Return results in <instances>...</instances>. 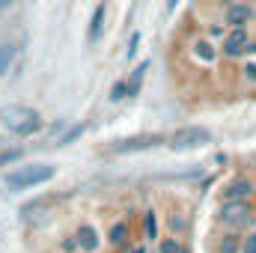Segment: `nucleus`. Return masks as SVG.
I'll use <instances>...</instances> for the list:
<instances>
[{"label":"nucleus","instance_id":"13","mask_svg":"<svg viewBox=\"0 0 256 253\" xmlns=\"http://www.w3.org/2000/svg\"><path fill=\"white\" fill-rule=\"evenodd\" d=\"M126 242H128V224H114L110 226V244L122 248Z\"/></svg>","mask_w":256,"mask_h":253},{"label":"nucleus","instance_id":"4","mask_svg":"<svg viewBox=\"0 0 256 253\" xmlns=\"http://www.w3.org/2000/svg\"><path fill=\"white\" fill-rule=\"evenodd\" d=\"M208 131L206 128H182V131H176L173 137H170V146L173 149H191V146H202V143H208Z\"/></svg>","mask_w":256,"mask_h":253},{"label":"nucleus","instance_id":"11","mask_svg":"<svg viewBox=\"0 0 256 253\" xmlns=\"http://www.w3.org/2000/svg\"><path fill=\"white\" fill-rule=\"evenodd\" d=\"M12 60H15V45H9V42H3L0 45V78L9 72V66H12Z\"/></svg>","mask_w":256,"mask_h":253},{"label":"nucleus","instance_id":"17","mask_svg":"<svg viewBox=\"0 0 256 253\" xmlns=\"http://www.w3.org/2000/svg\"><path fill=\"white\" fill-rule=\"evenodd\" d=\"M161 253H185L179 238H161Z\"/></svg>","mask_w":256,"mask_h":253},{"label":"nucleus","instance_id":"21","mask_svg":"<svg viewBox=\"0 0 256 253\" xmlns=\"http://www.w3.org/2000/svg\"><path fill=\"white\" fill-rule=\"evenodd\" d=\"M128 253H149L143 244H134V248H128Z\"/></svg>","mask_w":256,"mask_h":253},{"label":"nucleus","instance_id":"15","mask_svg":"<svg viewBox=\"0 0 256 253\" xmlns=\"http://www.w3.org/2000/svg\"><path fill=\"white\" fill-rule=\"evenodd\" d=\"M146 238H158V214L152 208L146 212Z\"/></svg>","mask_w":256,"mask_h":253},{"label":"nucleus","instance_id":"3","mask_svg":"<svg viewBox=\"0 0 256 253\" xmlns=\"http://www.w3.org/2000/svg\"><path fill=\"white\" fill-rule=\"evenodd\" d=\"M250 36H248V30H230L226 36H224V45H220V51H224V57H230V60H238V57H244V54H250Z\"/></svg>","mask_w":256,"mask_h":253},{"label":"nucleus","instance_id":"2","mask_svg":"<svg viewBox=\"0 0 256 253\" xmlns=\"http://www.w3.org/2000/svg\"><path fill=\"white\" fill-rule=\"evenodd\" d=\"M0 122L9 128V131L24 134V137L42 128V120H39V114H36V110H30V108H18V104L0 108Z\"/></svg>","mask_w":256,"mask_h":253},{"label":"nucleus","instance_id":"8","mask_svg":"<svg viewBox=\"0 0 256 253\" xmlns=\"http://www.w3.org/2000/svg\"><path fill=\"white\" fill-rule=\"evenodd\" d=\"M74 236H78V244H80V250H86V253L98 250V244H102V238H98L96 226H90V224H84V226H80Z\"/></svg>","mask_w":256,"mask_h":253},{"label":"nucleus","instance_id":"6","mask_svg":"<svg viewBox=\"0 0 256 253\" xmlns=\"http://www.w3.org/2000/svg\"><path fill=\"white\" fill-rule=\"evenodd\" d=\"M254 190H256V185L250 179H236V182H230L224 188V200L226 202H248L254 196Z\"/></svg>","mask_w":256,"mask_h":253},{"label":"nucleus","instance_id":"20","mask_svg":"<svg viewBox=\"0 0 256 253\" xmlns=\"http://www.w3.org/2000/svg\"><path fill=\"white\" fill-rule=\"evenodd\" d=\"M242 72H244V78H248V80H254V84H256V63H248Z\"/></svg>","mask_w":256,"mask_h":253},{"label":"nucleus","instance_id":"14","mask_svg":"<svg viewBox=\"0 0 256 253\" xmlns=\"http://www.w3.org/2000/svg\"><path fill=\"white\" fill-rule=\"evenodd\" d=\"M242 244H238V236H224L220 244H218V253H238Z\"/></svg>","mask_w":256,"mask_h":253},{"label":"nucleus","instance_id":"16","mask_svg":"<svg viewBox=\"0 0 256 253\" xmlns=\"http://www.w3.org/2000/svg\"><path fill=\"white\" fill-rule=\"evenodd\" d=\"M194 54L202 57V60H214V51H212L208 42H196V45H194Z\"/></svg>","mask_w":256,"mask_h":253},{"label":"nucleus","instance_id":"10","mask_svg":"<svg viewBox=\"0 0 256 253\" xmlns=\"http://www.w3.org/2000/svg\"><path fill=\"white\" fill-rule=\"evenodd\" d=\"M146 72H149V63H140L134 72H131V80H128V96H137L140 92V84H143V78H146Z\"/></svg>","mask_w":256,"mask_h":253},{"label":"nucleus","instance_id":"9","mask_svg":"<svg viewBox=\"0 0 256 253\" xmlns=\"http://www.w3.org/2000/svg\"><path fill=\"white\" fill-rule=\"evenodd\" d=\"M161 143V137H134V140H122L114 146V152H134V149H146V146H155Z\"/></svg>","mask_w":256,"mask_h":253},{"label":"nucleus","instance_id":"22","mask_svg":"<svg viewBox=\"0 0 256 253\" xmlns=\"http://www.w3.org/2000/svg\"><path fill=\"white\" fill-rule=\"evenodd\" d=\"M9 3H15V0H0V9H6Z\"/></svg>","mask_w":256,"mask_h":253},{"label":"nucleus","instance_id":"7","mask_svg":"<svg viewBox=\"0 0 256 253\" xmlns=\"http://www.w3.org/2000/svg\"><path fill=\"white\" fill-rule=\"evenodd\" d=\"M254 18V9L248 6V3H232L230 9H226V24H230V30H244V24Z\"/></svg>","mask_w":256,"mask_h":253},{"label":"nucleus","instance_id":"1","mask_svg":"<svg viewBox=\"0 0 256 253\" xmlns=\"http://www.w3.org/2000/svg\"><path fill=\"white\" fill-rule=\"evenodd\" d=\"M57 173V167L51 164H30V167H18L15 173L6 176V188L9 190H27V188H36V185H45L51 182Z\"/></svg>","mask_w":256,"mask_h":253},{"label":"nucleus","instance_id":"12","mask_svg":"<svg viewBox=\"0 0 256 253\" xmlns=\"http://www.w3.org/2000/svg\"><path fill=\"white\" fill-rule=\"evenodd\" d=\"M102 21H104V3H98V6H96L92 27H90V42H96V39H98V33H102Z\"/></svg>","mask_w":256,"mask_h":253},{"label":"nucleus","instance_id":"5","mask_svg":"<svg viewBox=\"0 0 256 253\" xmlns=\"http://www.w3.org/2000/svg\"><path fill=\"white\" fill-rule=\"evenodd\" d=\"M220 220L224 224H250L254 220V206L250 202H224Z\"/></svg>","mask_w":256,"mask_h":253},{"label":"nucleus","instance_id":"19","mask_svg":"<svg viewBox=\"0 0 256 253\" xmlns=\"http://www.w3.org/2000/svg\"><path fill=\"white\" fill-rule=\"evenodd\" d=\"M126 92H128L126 84H116V86H114V96H110V98H114V102H120V98H126Z\"/></svg>","mask_w":256,"mask_h":253},{"label":"nucleus","instance_id":"23","mask_svg":"<svg viewBox=\"0 0 256 253\" xmlns=\"http://www.w3.org/2000/svg\"><path fill=\"white\" fill-rule=\"evenodd\" d=\"M176 3H179V0H170V6H176Z\"/></svg>","mask_w":256,"mask_h":253},{"label":"nucleus","instance_id":"18","mask_svg":"<svg viewBox=\"0 0 256 253\" xmlns=\"http://www.w3.org/2000/svg\"><path fill=\"white\" fill-rule=\"evenodd\" d=\"M242 253H256V232H250V236L242 242Z\"/></svg>","mask_w":256,"mask_h":253}]
</instances>
